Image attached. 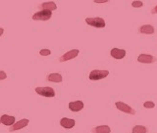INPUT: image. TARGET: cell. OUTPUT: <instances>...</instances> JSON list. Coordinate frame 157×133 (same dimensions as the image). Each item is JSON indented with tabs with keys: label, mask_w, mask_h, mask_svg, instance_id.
Listing matches in <instances>:
<instances>
[{
	"label": "cell",
	"mask_w": 157,
	"mask_h": 133,
	"mask_svg": "<svg viewBox=\"0 0 157 133\" xmlns=\"http://www.w3.org/2000/svg\"><path fill=\"white\" fill-rule=\"evenodd\" d=\"M86 23L90 24L91 27H94L97 28H105V21L102 18L96 17V18H86Z\"/></svg>",
	"instance_id": "cell-1"
},
{
	"label": "cell",
	"mask_w": 157,
	"mask_h": 133,
	"mask_svg": "<svg viewBox=\"0 0 157 133\" xmlns=\"http://www.w3.org/2000/svg\"><path fill=\"white\" fill-rule=\"evenodd\" d=\"M109 72L108 71H99V70H94L90 73V80H99L102 78H105Z\"/></svg>",
	"instance_id": "cell-4"
},
{
	"label": "cell",
	"mask_w": 157,
	"mask_h": 133,
	"mask_svg": "<svg viewBox=\"0 0 157 133\" xmlns=\"http://www.w3.org/2000/svg\"><path fill=\"white\" fill-rule=\"evenodd\" d=\"M110 132H111L110 127L107 125L96 126L92 129V133H110Z\"/></svg>",
	"instance_id": "cell-14"
},
{
	"label": "cell",
	"mask_w": 157,
	"mask_h": 133,
	"mask_svg": "<svg viewBox=\"0 0 157 133\" xmlns=\"http://www.w3.org/2000/svg\"><path fill=\"white\" fill-rule=\"evenodd\" d=\"M60 124H61V126L64 127V128L70 129V128H72V127L75 126V120L67 119V117H63V119L60 120Z\"/></svg>",
	"instance_id": "cell-10"
},
{
	"label": "cell",
	"mask_w": 157,
	"mask_h": 133,
	"mask_svg": "<svg viewBox=\"0 0 157 133\" xmlns=\"http://www.w3.org/2000/svg\"><path fill=\"white\" fill-rule=\"evenodd\" d=\"M132 133H146L147 129L145 126H142V125H136L134 126V128L132 130Z\"/></svg>",
	"instance_id": "cell-17"
},
{
	"label": "cell",
	"mask_w": 157,
	"mask_h": 133,
	"mask_svg": "<svg viewBox=\"0 0 157 133\" xmlns=\"http://www.w3.org/2000/svg\"><path fill=\"white\" fill-rule=\"evenodd\" d=\"M78 49H73V50L71 51H68L65 55H63L62 57H60V59H59V61H60L61 63L62 62H65V61H69V60H71V59H74V58H76L78 55Z\"/></svg>",
	"instance_id": "cell-6"
},
{
	"label": "cell",
	"mask_w": 157,
	"mask_h": 133,
	"mask_svg": "<svg viewBox=\"0 0 157 133\" xmlns=\"http://www.w3.org/2000/svg\"><path fill=\"white\" fill-rule=\"evenodd\" d=\"M151 14H157V6H155L154 8H152V10H151Z\"/></svg>",
	"instance_id": "cell-22"
},
{
	"label": "cell",
	"mask_w": 157,
	"mask_h": 133,
	"mask_svg": "<svg viewBox=\"0 0 157 133\" xmlns=\"http://www.w3.org/2000/svg\"><path fill=\"white\" fill-rule=\"evenodd\" d=\"M111 56L113 58L117 59V60H120V59H123L125 56H126V51L124 49H118V48H113L111 52Z\"/></svg>",
	"instance_id": "cell-9"
},
{
	"label": "cell",
	"mask_w": 157,
	"mask_h": 133,
	"mask_svg": "<svg viewBox=\"0 0 157 133\" xmlns=\"http://www.w3.org/2000/svg\"><path fill=\"white\" fill-rule=\"evenodd\" d=\"M52 16L51 11H47V10H41V11L36 12L33 16V20L34 21H48Z\"/></svg>",
	"instance_id": "cell-2"
},
{
	"label": "cell",
	"mask_w": 157,
	"mask_h": 133,
	"mask_svg": "<svg viewBox=\"0 0 157 133\" xmlns=\"http://www.w3.org/2000/svg\"><path fill=\"white\" fill-rule=\"evenodd\" d=\"M157 59L152 56V55H147V54H140L137 58V61L140 63H144V64H151V63H154Z\"/></svg>",
	"instance_id": "cell-7"
},
{
	"label": "cell",
	"mask_w": 157,
	"mask_h": 133,
	"mask_svg": "<svg viewBox=\"0 0 157 133\" xmlns=\"http://www.w3.org/2000/svg\"><path fill=\"white\" fill-rule=\"evenodd\" d=\"M47 80L50 81V82H55V83H59L63 80V78L61 76V75L59 73H51L47 76Z\"/></svg>",
	"instance_id": "cell-15"
},
{
	"label": "cell",
	"mask_w": 157,
	"mask_h": 133,
	"mask_svg": "<svg viewBox=\"0 0 157 133\" xmlns=\"http://www.w3.org/2000/svg\"><path fill=\"white\" fill-rule=\"evenodd\" d=\"M7 77V75L3 71H0V80H3Z\"/></svg>",
	"instance_id": "cell-21"
},
{
	"label": "cell",
	"mask_w": 157,
	"mask_h": 133,
	"mask_svg": "<svg viewBox=\"0 0 157 133\" xmlns=\"http://www.w3.org/2000/svg\"><path fill=\"white\" fill-rule=\"evenodd\" d=\"M132 7H142L144 6V3H142L141 1H132Z\"/></svg>",
	"instance_id": "cell-20"
},
{
	"label": "cell",
	"mask_w": 157,
	"mask_h": 133,
	"mask_svg": "<svg viewBox=\"0 0 157 133\" xmlns=\"http://www.w3.org/2000/svg\"><path fill=\"white\" fill-rule=\"evenodd\" d=\"M140 32L144 34H152L154 33V28L151 24H144L140 28Z\"/></svg>",
	"instance_id": "cell-13"
},
{
	"label": "cell",
	"mask_w": 157,
	"mask_h": 133,
	"mask_svg": "<svg viewBox=\"0 0 157 133\" xmlns=\"http://www.w3.org/2000/svg\"><path fill=\"white\" fill-rule=\"evenodd\" d=\"M57 6L56 4L50 1V2H44L41 4V9L42 10H47V11H53V10H56Z\"/></svg>",
	"instance_id": "cell-16"
},
{
	"label": "cell",
	"mask_w": 157,
	"mask_h": 133,
	"mask_svg": "<svg viewBox=\"0 0 157 133\" xmlns=\"http://www.w3.org/2000/svg\"><path fill=\"white\" fill-rule=\"evenodd\" d=\"M39 54H40L41 56H48L51 54V51L49 50V49H42V50H40V52H39Z\"/></svg>",
	"instance_id": "cell-19"
},
{
	"label": "cell",
	"mask_w": 157,
	"mask_h": 133,
	"mask_svg": "<svg viewBox=\"0 0 157 133\" xmlns=\"http://www.w3.org/2000/svg\"><path fill=\"white\" fill-rule=\"evenodd\" d=\"M29 124V120L27 119H24V120H19L17 121L16 124H14L11 127H10V131H15V130H19V129H22L24 128L25 126H27Z\"/></svg>",
	"instance_id": "cell-8"
},
{
	"label": "cell",
	"mask_w": 157,
	"mask_h": 133,
	"mask_svg": "<svg viewBox=\"0 0 157 133\" xmlns=\"http://www.w3.org/2000/svg\"><path fill=\"white\" fill-rule=\"evenodd\" d=\"M36 92L38 95H41L47 98H52L55 96V91L51 87H36Z\"/></svg>",
	"instance_id": "cell-3"
},
{
	"label": "cell",
	"mask_w": 157,
	"mask_h": 133,
	"mask_svg": "<svg viewBox=\"0 0 157 133\" xmlns=\"http://www.w3.org/2000/svg\"><path fill=\"white\" fill-rule=\"evenodd\" d=\"M144 107L146 108V109H153V108L155 107V104L153 102H144Z\"/></svg>",
	"instance_id": "cell-18"
},
{
	"label": "cell",
	"mask_w": 157,
	"mask_h": 133,
	"mask_svg": "<svg viewBox=\"0 0 157 133\" xmlns=\"http://www.w3.org/2000/svg\"><path fill=\"white\" fill-rule=\"evenodd\" d=\"M0 122L3 124L4 125H13L15 124V117L14 116H10L7 115H3L0 119Z\"/></svg>",
	"instance_id": "cell-12"
},
{
	"label": "cell",
	"mask_w": 157,
	"mask_h": 133,
	"mask_svg": "<svg viewBox=\"0 0 157 133\" xmlns=\"http://www.w3.org/2000/svg\"><path fill=\"white\" fill-rule=\"evenodd\" d=\"M0 124H1V122H0Z\"/></svg>",
	"instance_id": "cell-25"
},
{
	"label": "cell",
	"mask_w": 157,
	"mask_h": 133,
	"mask_svg": "<svg viewBox=\"0 0 157 133\" xmlns=\"http://www.w3.org/2000/svg\"><path fill=\"white\" fill-rule=\"evenodd\" d=\"M83 108V103L82 101H76V102H71L69 104V109L73 112H78L82 110Z\"/></svg>",
	"instance_id": "cell-11"
},
{
	"label": "cell",
	"mask_w": 157,
	"mask_h": 133,
	"mask_svg": "<svg viewBox=\"0 0 157 133\" xmlns=\"http://www.w3.org/2000/svg\"><path fill=\"white\" fill-rule=\"evenodd\" d=\"M115 106L117 107L118 110L124 112V113H126V114H130V115H135L136 114V111L132 109V107H130L129 105H127V104H125V103H123V102H116Z\"/></svg>",
	"instance_id": "cell-5"
},
{
	"label": "cell",
	"mask_w": 157,
	"mask_h": 133,
	"mask_svg": "<svg viewBox=\"0 0 157 133\" xmlns=\"http://www.w3.org/2000/svg\"><path fill=\"white\" fill-rule=\"evenodd\" d=\"M3 32H4V29H3L2 28H0V36L2 35V34H3Z\"/></svg>",
	"instance_id": "cell-24"
},
{
	"label": "cell",
	"mask_w": 157,
	"mask_h": 133,
	"mask_svg": "<svg viewBox=\"0 0 157 133\" xmlns=\"http://www.w3.org/2000/svg\"><path fill=\"white\" fill-rule=\"evenodd\" d=\"M94 2H96V3H106L107 0H102V1H101V0H95Z\"/></svg>",
	"instance_id": "cell-23"
}]
</instances>
